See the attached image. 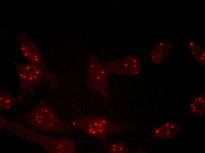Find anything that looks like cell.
<instances>
[{"instance_id": "11", "label": "cell", "mask_w": 205, "mask_h": 153, "mask_svg": "<svg viewBox=\"0 0 205 153\" xmlns=\"http://www.w3.org/2000/svg\"><path fill=\"white\" fill-rule=\"evenodd\" d=\"M107 149L110 153H124L126 152L125 146L121 142L108 145Z\"/></svg>"}, {"instance_id": "5", "label": "cell", "mask_w": 205, "mask_h": 153, "mask_svg": "<svg viewBox=\"0 0 205 153\" xmlns=\"http://www.w3.org/2000/svg\"><path fill=\"white\" fill-rule=\"evenodd\" d=\"M17 68L19 78L23 85L35 83L43 76L41 69L34 64L18 65Z\"/></svg>"}, {"instance_id": "6", "label": "cell", "mask_w": 205, "mask_h": 153, "mask_svg": "<svg viewBox=\"0 0 205 153\" xmlns=\"http://www.w3.org/2000/svg\"><path fill=\"white\" fill-rule=\"evenodd\" d=\"M21 51L25 57L33 64L42 66L43 63L41 56L34 42L29 36H22L19 41Z\"/></svg>"}, {"instance_id": "4", "label": "cell", "mask_w": 205, "mask_h": 153, "mask_svg": "<svg viewBox=\"0 0 205 153\" xmlns=\"http://www.w3.org/2000/svg\"><path fill=\"white\" fill-rule=\"evenodd\" d=\"M35 112V122L42 128L54 130L59 129L61 126V121L49 108H40L37 109Z\"/></svg>"}, {"instance_id": "12", "label": "cell", "mask_w": 205, "mask_h": 153, "mask_svg": "<svg viewBox=\"0 0 205 153\" xmlns=\"http://www.w3.org/2000/svg\"><path fill=\"white\" fill-rule=\"evenodd\" d=\"M13 102L11 99L5 95H1L0 106L5 109H8L11 107Z\"/></svg>"}, {"instance_id": "7", "label": "cell", "mask_w": 205, "mask_h": 153, "mask_svg": "<svg viewBox=\"0 0 205 153\" xmlns=\"http://www.w3.org/2000/svg\"><path fill=\"white\" fill-rule=\"evenodd\" d=\"M179 129V127L173 123L166 122L154 130L157 137L161 139L171 138L174 136Z\"/></svg>"}, {"instance_id": "1", "label": "cell", "mask_w": 205, "mask_h": 153, "mask_svg": "<svg viewBox=\"0 0 205 153\" xmlns=\"http://www.w3.org/2000/svg\"><path fill=\"white\" fill-rule=\"evenodd\" d=\"M72 125L102 140L117 129L115 125L103 117H82L73 121Z\"/></svg>"}, {"instance_id": "9", "label": "cell", "mask_w": 205, "mask_h": 153, "mask_svg": "<svg viewBox=\"0 0 205 153\" xmlns=\"http://www.w3.org/2000/svg\"><path fill=\"white\" fill-rule=\"evenodd\" d=\"M163 44H160L152 51L151 53V56L152 60L156 64H159L161 62L166 53L164 51L165 49L163 48Z\"/></svg>"}, {"instance_id": "2", "label": "cell", "mask_w": 205, "mask_h": 153, "mask_svg": "<svg viewBox=\"0 0 205 153\" xmlns=\"http://www.w3.org/2000/svg\"><path fill=\"white\" fill-rule=\"evenodd\" d=\"M90 69V85L107 100L108 97L106 88L108 80L105 71L95 60L91 61Z\"/></svg>"}, {"instance_id": "3", "label": "cell", "mask_w": 205, "mask_h": 153, "mask_svg": "<svg viewBox=\"0 0 205 153\" xmlns=\"http://www.w3.org/2000/svg\"><path fill=\"white\" fill-rule=\"evenodd\" d=\"M140 62L135 57H125L121 62H117L109 65L105 68L108 72L121 75L129 76L138 75L140 72Z\"/></svg>"}, {"instance_id": "8", "label": "cell", "mask_w": 205, "mask_h": 153, "mask_svg": "<svg viewBox=\"0 0 205 153\" xmlns=\"http://www.w3.org/2000/svg\"><path fill=\"white\" fill-rule=\"evenodd\" d=\"M191 110L196 114L202 115L204 112L205 97L200 95L195 97L190 104Z\"/></svg>"}, {"instance_id": "10", "label": "cell", "mask_w": 205, "mask_h": 153, "mask_svg": "<svg viewBox=\"0 0 205 153\" xmlns=\"http://www.w3.org/2000/svg\"><path fill=\"white\" fill-rule=\"evenodd\" d=\"M191 51L193 54L195 55V58L199 62L204 63L205 52L204 50H200V47L199 46L194 43L191 44L190 46Z\"/></svg>"}]
</instances>
